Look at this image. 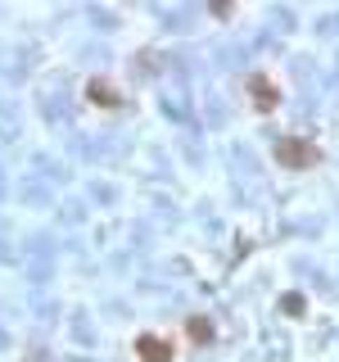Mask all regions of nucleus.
Returning a JSON list of instances; mask_svg holds the SVG:
<instances>
[{
	"label": "nucleus",
	"instance_id": "nucleus-5",
	"mask_svg": "<svg viewBox=\"0 0 339 362\" xmlns=\"http://www.w3.org/2000/svg\"><path fill=\"white\" fill-rule=\"evenodd\" d=\"M186 335L195 340V345H208V340H212V321L208 317H190L186 321Z\"/></svg>",
	"mask_w": 339,
	"mask_h": 362
},
{
	"label": "nucleus",
	"instance_id": "nucleus-1",
	"mask_svg": "<svg viewBox=\"0 0 339 362\" xmlns=\"http://www.w3.org/2000/svg\"><path fill=\"white\" fill-rule=\"evenodd\" d=\"M271 154H276L280 168H317L322 164V150H317L308 136H280Z\"/></svg>",
	"mask_w": 339,
	"mask_h": 362
},
{
	"label": "nucleus",
	"instance_id": "nucleus-2",
	"mask_svg": "<svg viewBox=\"0 0 339 362\" xmlns=\"http://www.w3.org/2000/svg\"><path fill=\"white\" fill-rule=\"evenodd\" d=\"M249 100H254V109H258V113H271V109L280 104L276 82H271L267 73H254V78H249Z\"/></svg>",
	"mask_w": 339,
	"mask_h": 362
},
{
	"label": "nucleus",
	"instance_id": "nucleus-4",
	"mask_svg": "<svg viewBox=\"0 0 339 362\" xmlns=\"http://www.w3.org/2000/svg\"><path fill=\"white\" fill-rule=\"evenodd\" d=\"M91 100H100V104H109V109H122V91H113L109 82H100L95 78L91 82Z\"/></svg>",
	"mask_w": 339,
	"mask_h": 362
},
{
	"label": "nucleus",
	"instance_id": "nucleus-3",
	"mask_svg": "<svg viewBox=\"0 0 339 362\" xmlns=\"http://www.w3.org/2000/svg\"><path fill=\"white\" fill-rule=\"evenodd\" d=\"M136 358L140 362H172V345L168 340H154V335H140L136 340Z\"/></svg>",
	"mask_w": 339,
	"mask_h": 362
}]
</instances>
